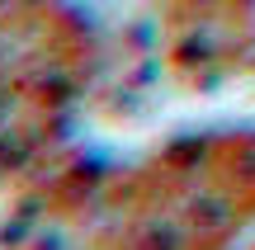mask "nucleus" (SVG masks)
<instances>
[{
  "label": "nucleus",
  "mask_w": 255,
  "mask_h": 250,
  "mask_svg": "<svg viewBox=\"0 0 255 250\" xmlns=\"http://www.w3.org/2000/svg\"><path fill=\"white\" fill-rule=\"evenodd\" d=\"M85 250H232L255 232V128H213L52 198Z\"/></svg>",
  "instance_id": "obj_1"
},
{
  "label": "nucleus",
  "mask_w": 255,
  "mask_h": 250,
  "mask_svg": "<svg viewBox=\"0 0 255 250\" xmlns=\"http://www.w3.org/2000/svg\"><path fill=\"white\" fill-rule=\"evenodd\" d=\"M33 250H43V246H33Z\"/></svg>",
  "instance_id": "obj_4"
},
{
  "label": "nucleus",
  "mask_w": 255,
  "mask_h": 250,
  "mask_svg": "<svg viewBox=\"0 0 255 250\" xmlns=\"http://www.w3.org/2000/svg\"><path fill=\"white\" fill-rule=\"evenodd\" d=\"M165 71L180 85H222L255 66V0H151Z\"/></svg>",
  "instance_id": "obj_3"
},
{
  "label": "nucleus",
  "mask_w": 255,
  "mask_h": 250,
  "mask_svg": "<svg viewBox=\"0 0 255 250\" xmlns=\"http://www.w3.org/2000/svg\"><path fill=\"white\" fill-rule=\"evenodd\" d=\"M95 62L90 19L71 0H0V179L62 142Z\"/></svg>",
  "instance_id": "obj_2"
}]
</instances>
